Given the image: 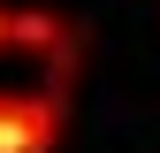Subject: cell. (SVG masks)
Returning <instances> with one entry per match:
<instances>
[{
  "instance_id": "cell-1",
  "label": "cell",
  "mask_w": 160,
  "mask_h": 153,
  "mask_svg": "<svg viewBox=\"0 0 160 153\" xmlns=\"http://www.w3.org/2000/svg\"><path fill=\"white\" fill-rule=\"evenodd\" d=\"M61 92H0V153H53Z\"/></svg>"
}]
</instances>
